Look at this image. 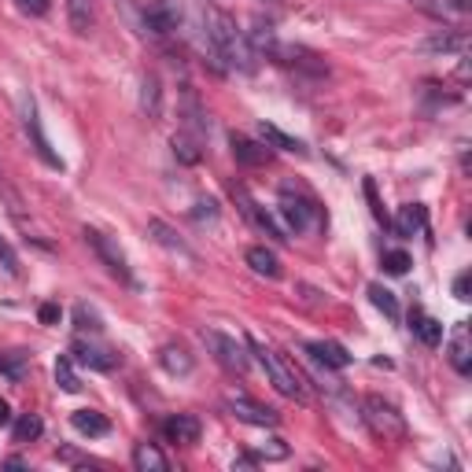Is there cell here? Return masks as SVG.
<instances>
[{
	"label": "cell",
	"mask_w": 472,
	"mask_h": 472,
	"mask_svg": "<svg viewBox=\"0 0 472 472\" xmlns=\"http://www.w3.org/2000/svg\"><path fill=\"white\" fill-rule=\"evenodd\" d=\"M140 111L152 122L163 118V85L156 74H144V82H140Z\"/></svg>",
	"instance_id": "obj_17"
},
{
	"label": "cell",
	"mask_w": 472,
	"mask_h": 472,
	"mask_svg": "<svg viewBox=\"0 0 472 472\" xmlns=\"http://www.w3.org/2000/svg\"><path fill=\"white\" fill-rule=\"evenodd\" d=\"M233 156H236L244 166H262V163L269 159V148H262V144H255V140H247V137L233 133Z\"/></svg>",
	"instance_id": "obj_22"
},
{
	"label": "cell",
	"mask_w": 472,
	"mask_h": 472,
	"mask_svg": "<svg viewBox=\"0 0 472 472\" xmlns=\"http://www.w3.org/2000/svg\"><path fill=\"white\" fill-rule=\"evenodd\" d=\"M410 4L439 22H465L472 12V0H410Z\"/></svg>",
	"instance_id": "obj_10"
},
{
	"label": "cell",
	"mask_w": 472,
	"mask_h": 472,
	"mask_svg": "<svg viewBox=\"0 0 472 472\" xmlns=\"http://www.w3.org/2000/svg\"><path fill=\"white\" fill-rule=\"evenodd\" d=\"M465 44V34H454V37H436L428 41V48H443V52H451V48H461Z\"/></svg>",
	"instance_id": "obj_37"
},
{
	"label": "cell",
	"mask_w": 472,
	"mask_h": 472,
	"mask_svg": "<svg viewBox=\"0 0 472 472\" xmlns=\"http://www.w3.org/2000/svg\"><path fill=\"white\" fill-rule=\"evenodd\" d=\"M0 266H4V273H12V277L19 273V255H15V247L4 236H0Z\"/></svg>",
	"instance_id": "obj_33"
},
{
	"label": "cell",
	"mask_w": 472,
	"mask_h": 472,
	"mask_svg": "<svg viewBox=\"0 0 472 472\" xmlns=\"http://www.w3.org/2000/svg\"><path fill=\"white\" fill-rule=\"evenodd\" d=\"M369 300H372V307H377L384 317H391V321H399V300L384 288V284H369Z\"/></svg>",
	"instance_id": "obj_26"
},
{
	"label": "cell",
	"mask_w": 472,
	"mask_h": 472,
	"mask_svg": "<svg viewBox=\"0 0 472 472\" xmlns=\"http://www.w3.org/2000/svg\"><path fill=\"white\" fill-rule=\"evenodd\" d=\"M420 226H425V211H420L417 204H406L399 211V218H395V233H399V236H413Z\"/></svg>",
	"instance_id": "obj_25"
},
{
	"label": "cell",
	"mask_w": 472,
	"mask_h": 472,
	"mask_svg": "<svg viewBox=\"0 0 472 472\" xmlns=\"http://www.w3.org/2000/svg\"><path fill=\"white\" fill-rule=\"evenodd\" d=\"M454 295L458 300H468V273H461V277L454 281Z\"/></svg>",
	"instance_id": "obj_39"
},
{
	"label": "cell",
	"mask_w": 472,
	"mask_h": 472,
	"mask_svg": "<svg viewBox=\"0 0 472 472\" xmlns=\"http://www.w3.org/2000/svg\"><path fill=\"white\" fill-rule=\"evenodd\" d=\"M362 410H365V425L372 428V436H377V439H384V443L406 439V420H403V413L395 410L388 399H380V395H369V399L362 403Z\"/></svg>",
	"instance_id": "obj_3"
},
{
	"label": "cell",
	"mask_w": 472,
	"mask_h": 472,
	"mask_svg": "<svg viewBox=\"0 0 472 472\" xmlns=\"http://www.w3.org/2000/svg\"><path fill=\"white\" fill-rule=\"evenodd\" d=\"M27 133L34 137L37 156H41L48 166H63V159L52 152V144H48V137H44V130H41V118H37V108H34V100H27Z\"/></svg>",
	"instance_id": "obj_13"
},
{
	"label": "cell",
	"mask_w": 472,
	"mask_h": 472,
	"mask_svg": "<svg viewBox=\"0 0 472 472\" xmlns=\"http://www.w3.org/2000/svg\"><path fill=\"white\" fill-rule=\"evenodd\" d=\"M44 432V425H41V417H34V413H22L19 420H15V443H30V439H37Z\"/></svg>",
	"instance_id": "obj_29"
},
{
	"label": "cell",
	"mask_w": 472,
	"mask_h": 472,
	"mask_svg": "<svg viewBox=\"0 0 472 472\" xmlns=\"http://www.w3.org/2000/svg\"><path fill=\"white\" fill-rule=\"evenodd\" d=\"M133 468L137 472H166L170 461H166V454L159 451L156 443H137L133 446Z\"/></svg>",
	"instance_id": "obj_18"
},
{
	"label": "cell",
	"mask_w": 472,
	"mask_h": 472,
	"mask_svg": "<svg viewBox=\"0 0 472 472\" xmlns=\"http://www.w3.org/2000/svg\"><path fill=\"white\" fill-rule=\"evenodd\" d=\"M307 351H310L321 365H329V369H347V365H351V355H347V347H340V343H332V340H314V343H307Z\"/></svg>",
	"instance_id": "obj_15"
},
{
	"label": "cell",
	"mask_w": 472,
	"mask_h": 472,
	"mask_svg": "<svg viewBox=\"0 0 472 472\" xmlns=\"http://www.w3.org/2000/svg\"><path fill=\"white\" fill-rule=\"evenodd\" d=\"M410 329H413V336L425 343V347H439L443 343V325L436 317H428V314H420V310H413L410 314Z\"/></svg>",
	"instance_id": "obj_19"
},
{
	"label": "cell",
	"mask_w": 472,
	"mask_h": 472,
	"mask_svg": "<svg viewBox=\"0 0 472 472\" xmlns=\"http://www.w3.org/2000/svg\"><path fill=\"white\" fill-rule=\"evenodd\" d=\"M144 27L152 34H159V37H166V34H173L181 27V8L173 4V0H152L148 12H144Z\"/></svg>",
	"instance_id": "obj_9"
},
{
	"label": "cell",
	"mask_w": 472,
	"mask_h": 472,
	"mask_svg": "<svg viewBox=\"0 0 472 472\" xmlns=\"http://www.w3.org/2000/svg\"><path fill=\"white\" fill-rule=\"evenodd\" d=\"M74 321H78V329L82 332H100V317H96V310H89L85 303L74 310Z\"/></svg>",
	"instance_id": "obj_31"
},
{
	"label": "cell",
	"mask_w": 472,
	"mask_h": 472,
	"mask_svg": "<svg viewBox=\"0 0 472 472\" xmlns=\"http://www.w3.org/2000/svg\"><path fill=\"white\" fill-rule=\"evenodd\" d=\"M19 12H27V15H44L48 8H52V0H15Z\"/></svg>",
	"instance_id": "obj_35"
},
{
	"label": "cell",
	"mask_w": 472,
	"mask_h": 472,
	"mask_svg": "<svg viewBox=\"0 0 472 472\" xmlns=\"http://www.w3.org/2000/svg\"><path fill=\"white\" fill-rule=\"evenodd\" d=\"M173 156H178L181 163H196L200 159V137H192V133L173 137Z\"/></svg>",
	"instance_id": "obj_30"
},
{
	"label": "cell",
	"mask_w": 472,
	"mask_h": 472,
	"mask_svg": "<svg viewBox=\"0 0 472 472\" xmlns=\"http://www.w3.org/2000/svg\"><path fill=\"white\" fill-rule=\"evenodd\" d=\"M451 365L461 372V377H468V372H472V336H468L465 321H461V325L454 329V336H451Z\"/></svg>",
	"instance_id": "obj_14"
},
{
	"label": "cell",
	"mask_w": 472,
	"mask_h": 472,
	"mask_svg": "<svg viewBox=\"0 0 472 472\" xmlns=\"http://www.w3.org/2000/svg\"><path fill=\"white\" fill-rule=\"evenodd\" d=\"M85 244L92 247V252H96V259H100L111 273H115V277L122 281V284H137L133 281V269H130V259H126V252H122V247L108 236V233H100V229H85Z\"/></svg>",
	"instance_id": "obj_4"
},
{
	"label": "cell",
	"mask_w": 472,
	"mask_h": 472,
	"mask_svg": "<svg viewBox=\"0 0 472 472\" xmlns=\"http://www.w3.org/2000/svg\"><path fill=\"white\" fill-rule=\"evenodd\" d=\"M67 19H70V30L74 34H89L92 30V0H67Z\"/></svg>",
	"instance_id": "obj_24"
},
{
	"label": "cell",
	"mask_w": 472,
	"mask_h": 472,
	"mask_svg": "<svg viewBox=\"0 0 472 472\" xmlns=\"http://www.w3.org/2000/svg\"><path fill=\"white\" fill-rule=\"evenodd\" d=\"M247 266H252L259 277H281V262H277V255L269 252V247H247Z\"/></svg>",
	"instance_id": "obj_20"
},
{
	"label": "cell",
	"mask_w": 472,
	"mask_h": 472,
	"mask_svg": "<svg viewBox=\"0 0 472 472\" xmlns=\"http://www.w3.org/2000/svg\"><path fill=\"white\" fill-rule=\"evenodd\" d=\"M281 214L288 218V229L307 233V229H310V221L317 218V204L310 200V196H303L300 188L284 185V188H281Z\"/></svg>",
	"instance_id": "obj_7"
},
{
	"label": "cell",
	"mask_w": 472,
	"mask_h": 472,
	"mask_svg": "<svg viewBox=\"0 0 472 472\" xmlns=\"http://www.w3.org/2000/svg\"><path fill=\"white\" fill-rule=\"evenodd\" d=\"M0 425H12V410H8L4 399H0Z\"/></svg>",
	"instance_id": "obj_40"
},
{
	"label": "cell",
	"mask_w": 472,
	"mask_h": 472,
	"mask_svg": "<svg viewBox=\"0 0 472 472\" xmlns=\"http://www.w3.org/2000/svg\"><path fill=\"white\" fill-rule=\"evenodd\" d=\"M259 137L266 140V148H281V152H307V148H303V140H295V137H288L284 130H277V126H273V122H262V126H259Z\"/></svg>",
	"instance_id": "obj_23"
},
{
	"label": "cell",
	"mask_w": 472,
	"mask_h": 472,
	"mask_svg": "<svg viewBox=\"0 0 472 472\" xmlns=\"http://www.w3.org/2000/svg\"><path fill=\"white\" fill-rule=\"evenodd\" d=\"M247 351H252L255 358H259V365L266 369V377H269V384L277 388L284 399H295V403H307L310 399V391H307V380H303V372L295 369L281 351H273L269 343H262V340H255V336H247Z\"/></svg>",
	"instance_id": "obj_2"
},
{
	"label": "cell",
	"mask_w": 472,
	"mask_h": 472,
	"mask_svg": "<svg viewBox=\"0 0 472 472\" xmlns=\"http://www.w3.org/2000/svg\"><path fill=\"white\" fill-rule=\"evenodd\" d=\"M41 321H44V325H56V321H60V307L56 303H44L41 307Z\"/></svg>",
	"instance_id": "obj_38"
},
{
	"label": "cell",
	"mask_w": 472,
	"mask_h": 472,
	"mask_svg": "<svg viewBox=\"0 0 472 472\" xmlns=\"http://www.w3.org/2000/svg\"><path fill=\"white\" fill-rule=\"evenodd\" d=\"M384 269L395 273V277H403V273L410 269V255H406V252H388V255H384Z\"/></svg>",
	"instance_id": "obj_32"
},
{
	"label": "cell",
	"mask_w": 472,
	"mask_h": 472,
	"mask_svg": "<svg viewBox=\"0 0 472 472\" xmlns=\"http://www.w3.org/2000/svg\"><path fill=\"white\" fill-rule=\"evenodd\" d=\"M70 355L78 358L82 365H89V369H100V372H108V369H115L118 365V355H111V351H104V347H96V343H85V340H78L70 347Z\"/></svg>",
	"instance_id": "obj_12"
},
{
	"label": "cell",
	"mask_w": 472,
	"mask_h": 472,
	"mask_svg": "<svg viewBox=\"0 0 472 472\" xmlns=\"http://www.w3.org/2000/svg\"><path fill=\"white\" fill-rule=\"evenodd\" d=\"M204 30H207V41H211L218 60H226L229 67H240V70L255 67V48L244 37V30L236 27V19L229 12L207 4L204 8Z\"/></svg>",
	"instance_id": "obj_1"
},
{
	"label": "cell",
	"mask_w": 472,
	"mask_h": 472,
	"mask_svg": "<svg viewBox=\"0 0 472 472\" xmlns=\"http://www.w3.org/2000/svg\"><path fill=\"white\" fill-rule=\"evenodd\" d=\"M70 425H74V432H82V436H89V439L111 432V420H108L104 413H96V410H74V413H70Z\"/></svg>",
	"instance_id": "obj_16"
},
{
	"label": "cell",
	"mask_w": 472,
	"mask_h": 472,
	"mask_svg": "<svg viewBox=\"0 0 472 472\" xmlns=\"http://www.w3.org/2000/svg\"><path fill=\"white\" fill-rule=\"evenodd\" d=\"M159 365L170 372V377H188V372H192V358H188V351H185V347H163V351H159Z\"/></svg>",
	"instance_id": "obj_21"
},
{
	"label": "cell",
	"mask_w": 472,
	"mask_h": 472,
	"mask_svg": "<svg viewBox=\"0 0 472 472\" xmlns=\"http://www.w3.org/2000/svg\"><path fill=\"white\" fill-rule=\"evenodd\" d=\"M226 410L236 420H244V425H259V428H273L281 420L277 410H269V406H262L255 399H247V395H226Z\"/></svg>",
	"instance_id": "obj_8"
},
{
	"label": "cell",
	"mask_w": 472,
	"mask_h": 472,
	"mask_svg": "<svg viewBox=\"0 0 472 472\" xmlns=\"http://www.w3.org/2000/svg\"><path fill=\"white\" fill-rule=\"evenodd\" d=\"M163 436H166V443H196L200 439V420H196L192 413H173V417H166L163 420Z\"/></svg>",
	"instance_id": "obj_11"
},
{
	"label": "cell",
	"mask_w": 472,
	"mask_h": 472,
	"mask_svg": "<svg viewBox=\"0 0 472 472\" xmlns=\"http://www.w3.org/2000/svg\"><path fill=\"white\" fill-rule=\"evenodd\" d=\"M56 384H60L67 395H78V391H82V380H78V372H74V362H70V358H60V362H56Z\"/></svg>",
	"instance_id": "obj_27"
},
{
	"label": "cell",
	"mask_w": 472,
	"mask_h": 472,
	"mask_svg": "<svg viewBox=\"0 0 472 472\" xmlns=\"http://www.w3.org/2000/svg\"><path fill=\"white\" fill-rule=\"evenodd\" d=\"M148 233H156V240L163 244V247H170V252H178V255H185V259H192V252H188V247L178 240V236H173L166 226H163V221H148Z\"/></svg>",
	"instance_id": "obj_28"
},
{
	"label": "cell",
	"mask_w": 472,
	"mask_h": 472,
	"mask_svg": "<svg viewBox=\"0 0 472 472\" xmlns=\"http://www.w3.org/2000/svg\"><path fill=\"white\" fill-rule=\"evenodd\" d=\"M204 343H207V351L214 355V362L221 369H229V372H247V351L236 343V336H226V332H218V329H204Z\"/></svg>",
	"instance_id": "obj_5"
},
{
	"label": "cell",
	"mask_w": 472,
	"mask_h": 472,
	"mask_svg": "<svg viewBox=\"0 0 472 472\" xmlns=\"http://www.w3.org/2000/svg\"><path fill=\"white\" fill-rule=\"evenodd\" d=\"M262 458H269V461H281V458H288V446H284V439H266V443H262Z\"/></svg>",
	"instance_id": "obj_34"
},
{
	"label": "cell",
	"mask_w": 472,
	"mask_h": 472,
	"mask_svg": "<svg viewBox=\"0 0 472 472\" xmlns=\"http://www.w3.org/2000/svg\"><path fill=\"white\" fill-rule=\"evenodd\" d=\"M233 200H236L240 214H244L247 221H252V226H255V229H262L266 236H273V240H281V244H284V240H292V236L284 233V226H281V221H277V218H273V214H269L266 207H259V204L252 200V192H247L244 185H233Z\"/></svg>",
	"instance_id": "obj_6"
},
{
	"label": "cell",
	"mask_w": 472,
	"mask_h": 472,
	"mask_svg": "<svg viewBox=\"0 0 472 472\" xmlns=\"http://www.w3.org/2000/svg\"><path fill=\"white\" fill-rule=\"evenodd\" d=\"M365 196H369V204H372V214H377V221H384V226H388V214H384V207H380V200H377V185H372V181H365Z\"/></svg>",
	"instance_id": "obj_36"
}]
</instances>
